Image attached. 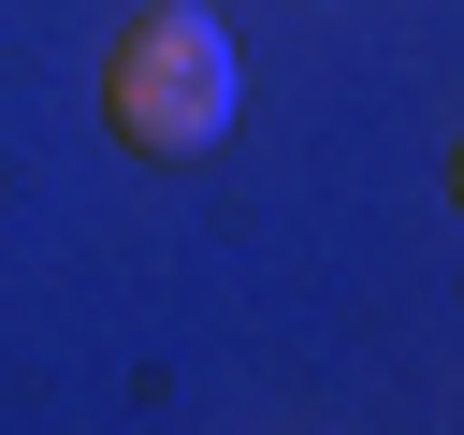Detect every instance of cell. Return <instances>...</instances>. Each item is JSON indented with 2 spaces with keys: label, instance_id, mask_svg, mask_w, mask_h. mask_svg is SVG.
<instances>
[{
  "label": "cell",
  "instance_id": "obj_1",
  "mask_svg": "<svg viewBox=\"0 0 464 435\" xmlns=\"http://www.w3.org/2000/svg\"><path fill=\"white\" fill-rule=\"evenodd\" d=\"M102 130H116L130 160H203V145L232 130V29H218L203 0L130 14V29L102 44Z\"/></svg>",
  "mask_w": 464,
  "mask_h": 435
},
{
  "label": "cell",
  "instance_id": "obj_2",
  "mask_svg": "<svg viewBox=\"0 0 464 435\" xmlns=\"http://www.w3.org/2000/svg\"><path fill=\"white\" fill-rule=\"evenodd\" d=\"M450 203H464V160H450Z\"/></svg>",
  "mask_w": 464,
  "mask_h": 435
}]
</instances>
